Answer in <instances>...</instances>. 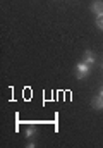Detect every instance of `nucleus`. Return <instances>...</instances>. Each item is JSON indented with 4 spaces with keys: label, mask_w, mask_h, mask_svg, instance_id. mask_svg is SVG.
Listing matches in <instances>:
<instances>
[{
    "label": "nucleus",
    "mask_w": 103,
    "mask_h": 148,
    "mask_svg": "<svg viewBox=\"0 0 103 148\" xmlns=\"http://www.w3.org/2000/svg\"><path fill=\"white\" fill-rule=\"evenodd\" d=\"M91 66H88L86 62H79L77 66H76V76H77V79H83V77H86L88 74H89V69Z\"/></svg>",
    "instance_id": "f257e3e1"
},
{
    "label": "nucleus",
    "mask_w": 103,
    "mask_h": 148,
    "mask_svg": "<svg viewBox=\"0 0 103 148\" xmlns=\"http://www.w3.org/2000/svg\"><path fill=\"white\" fill-rule=\"evenodd\" d=\"M83 62H86L88 66H93L95 62H96V57H95V53L91 52V50H86L84 52V60Z\"/></svg>",
    "instance_id": "f03ea898"
},
{
    "label": "nucleus",
    "mask_w": 103,
    "mask_h": 148,
    "mask_svg": "<svg viewBox=\"0 0 103 148\" xmlns=\"http://www.w3.org/2000/svg\"><path fill=\"white\" fill-rule=\"evenodd\" d=\"M102 9H103V0H95V2L91 3V10H93L95 14L102 12Z\"/></svg>",
    "instance_id": "7ed1b4c3"
},
{
    "label": "nucleus",
    "mask_w": 103,
    "mask_h": 148,
    "mask_svg": "<svg viewBox=\"0 0 103 148\" xmlns=\"http://www.w3.org/2000/svg\"><path fill=\"white\" fill-rule=\"evenodd\" d=\"M93 107H95L96 110H102V109H103V97L98 95V97H95V98H93Z\"/></svg>",
    "instance_id": "20e7f679"
},
{
    "label": "nucleus",
    "mask_w": 103,
    "mask_h": 148,
    "mask_svg": "<svg viewBox=\"0 0 103 148\" xmlns=\"http://www.w3.org/2000/svg\"><path fill=\"white\" fill-rule=\"evenodd\" d=\"M34 134H36V126H33V124H31V126L26 129V138L29 140V138H33Z\"/></svg>",
    "instance_id": "39448f33"
},
{
    "label": "nucleus",
    "mask_w": 103,
    "mask_h": 148,
    "mask_svg": "<svg viewBox=\"0 0 103 148\" xmlns=\"http://www.w3.org/2000/svg\"><path fill=\"white\" fill-rule=\"evenodd\" d=\"M96 26H98V28L103 31V10L96 14Z\"/></svg>",
    "instance_id": "423d86ee"
},
{
    "label": "nucleus",
    "mask_w": 103,
    "mask_h": 148,
    "mask_svg": "<svg viewBox=\"0 0 103 148\" xmlns=\"http://www.w3.org/2000/svg\"><path fill=\"white\" fill-rule=\"evenodd\" d=\"M100 97H103V88L100 90Z\"/></svg>",
    "instance_id": "0eeeda50"
},
{
    "label": "nucleus",
    "mask_w": 103,
    "mask_h": 148,
    "mask_svg": "<svg viewBox=\"0 0 103 148\" xmlns=\"http://www.w3.org/2000/svg\"><path fill=\"white\" fill-rule=\"evenodd\" d=\"M102 10H103V9H102Z\"/></svg>",
    "instance_id": "6e6552de"
}]
</instances>
